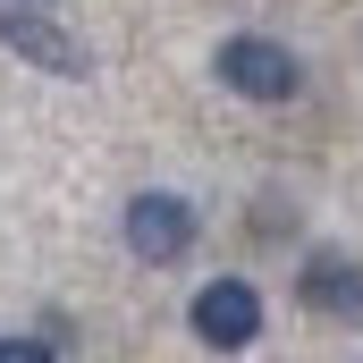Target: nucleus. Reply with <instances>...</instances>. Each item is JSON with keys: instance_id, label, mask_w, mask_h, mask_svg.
Masks as SVG:
<instances>
[{"instance_id": "f257e3e1", "label": "nucleus", "mask_w": 363, "mask_h": 363, "mask_svg": "<svg viewBox=\"0 0 363 363\" xmlns=\"http://www.w3.org/2000/svg\"><path fill=\"white\" fill-rule=\"evenodd\" d=\"M211 68H220V85L245 93V101H296L304 93V60L287 43H271V34H228L211 51Z\"/></svg>"}, {"instance_id": "f03ea898", "label": "nucleus", "mask_w": 363, "mask_h": 363, "mask_svg": "<svg viewBox=\"0 0 363 363\" xmlns=\"http://www.w3.org/2000/svg\"><path fill=\"white\" fill-rule=\"evenodd\" d=\"M0 43H9L26 68H51V77H93V51L60 26V17H43V0H0Z\"/></svg>"}, {"instance_id": "7ed1b4c3", "label": "nucleus", "mask_w": 363, "mask_h": 363, "mask_svg": "<svg viewBox=\"0 0 363 363\" xmlns=\"http://www.w3.org/2000/svg\"><path fill=\"white\" fill-rule=\"evenodd\" d=\"M194 338L211 347V355H245L254 338H262V287L254 279H211V287H194Z\"/></svg>"}, {"instance_id": "20e7f679", "label": "nucleus", "mask_w": 363, "mask_h": 363, "mask_svg": "<svg viewBox=\"0 0 363 363\" xmlns=\"http://www.w3.org/2000/svg\"><path fill=\"white\" fill-rule=\"evenodd\" d=\"M127 254L152 262V271H161V262H186V254H194V203H186V194H161V186L135 194V203H127Z\"/></svg>"}, {"instance_id": "39448f33", "label": "nucleus", "mask_w": 363, "mask_h": 363, "mask_svg": "<svg viewBox=\"0 0 363 363\" xmlns=\"http://www.w3.org/2000/svg\"><path fill=\"white\" fill-rule=\"evenodd\" d=\"M296 287H304V304H313V313H338V321H363V271H355V262H338V254H313Z\"/></svg>"}, {"instance_id": "423d86ee", "label": "nucleus", "mask_w": 363, "mask_h": 363, "mask_svg": "<svg viewBox=\"0 0 363 363\" xmlns=\"http://www.w3.org/2000/svg\"><path fill=\"white\" fill-rule=\"evenodd\" d=\"M0 363H60L43 338H0Z\"/></svg>"}]
</instances>
